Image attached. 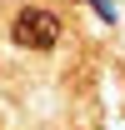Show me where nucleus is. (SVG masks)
<instances>
[{"mask_svg": "<svg viewBox=\"0 0 125 130\" xmlns=\"http://www.w3.org/2000/svg\"><path fill=\"white\" fill-rule=\"evenodd\" d=\"M10 35H15L20 50H50L60 40V15H50V10H20Z\"/></svg>", "mask_w": 125, "mask_h": 130, "instance_id": "f257e3e1", "label": "nucleus"}]
</instances>
